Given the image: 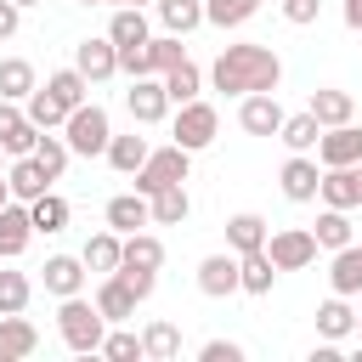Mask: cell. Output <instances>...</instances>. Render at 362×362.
<instances>
[{"instance_id": "6da1fadb", "label": "cell", "mask_w": 362, "mask_h": 362, "mask_svg": "<svg viewBox=\"0 0 362 362\" xmlns=\"http://www.w3.org/2000/svg\"><path fill=\"white\" fill-rule=\"evenodd\" d=\"M209 85L221 96H249V90H277L283 85V57L272 45H221V57L209 62Z\"/></svg>"}, {"instance_id": "7a4b0ae2", "label": "cell", "mask_w": 362, "mask_h": 362, "mask_svg": "<svg viewBox=\"0 0 362 362\" xmlns=\"http://www.w3.org/2000/svg\"><path fill=\"white\" fill-rule=\"evenodd\" d=\"M57 334H62V345L74 356H96L102 351V334H107V317L96 311V300L68 294V300H57Z\"/></svg>"}, {"instance_id": "3957f363", "label": "cell", "mask_w": 362, "mask_h": 362, "mask_svg": "<svg viewBox=\"0 0 362 362\" xmlns=\"http://www.w3.org/2000/svg\"><path fill=\"white\" fill-rule=\"evenodd\" d=\"M107 136H113V119H107L102 102H79V107H68V119H62V141H68L74 158H102V153H107Z\"/></svg>"}, {"instance_id": "277c9868", "label": "cell", "mask_w": 362, "mask_h": 362, "mask_svg": "<svg viewBox=\"0 0 362 362\" xmlns=\"http://www.w3.org/2000/svg\"><path fill=\"white\" fill-rule=\"evenodd\" d=\"M215 136H221V113H215V102L192 96V102H181V107H175V119H170V141H175V147L204 153Z\"/></svg>"}, {"instance_id": "5b68a950", "label": "cell", "mask_w": 362, "mask_h": 362, "mask_svg": "<svg viewBox=\"0 0 362 362\" xmlns=\"http://www.w3.org/2000/svg\"><path fill=\"white\" fill-rule=\"evenodd\" d=\"M192 175V153L187 147H175V141H164V147H153L147 158H141V170L130 175L136 181V192H158V187H175V181H187Z\"/></svg>"}, {"instance_id": "8992f818", "label": "cell", "mask_w": 362, "mask_h": 362, "mask_svg": "<svg viewBox=\"0 0 362 362\" xmlns=\"http://www.w3.org/2000/svg\"><path fill=\"white\" fill-rule=\"evenodd\" d=\"M266 255L277 272H305L317 260V238H311V226H277V232H266Z\"/></svg>"}, {"instance_id": "52a82bcc", "label": "cell", "mask_w": 362, "mask_h": 362, "mask_svg": "<svg viewBox=\"0 0 362 362\" xmlns=\"http://www.w3.org/2000/svg\"><path fill=\"white\" fill-rule=\"evenodd\" d=\"M317 164L322 170H339V164H362V124L356 119H345V124H328L322 136H317Z\"/></svg>"}, {"instance_id": "ba28073f", "label": "cell", "mask_w": 362, "mask_h": 362, "mask_svg": "<svg viewBox=\"0 0 362 362\" xmlns=\"http://www.w3.org/2000/svg\"><path fill=\"white\" fill-rule=\"evenodd\" d=\"M317 181H322V164L311 153H288L283 170H277V187L288 204H317Z\"/></svg>"}, {"instance_id": "9c48e42d", "label": "cell", "mask_w": 362, "mask_h": 362, "mask_svg": "<svg viewBox=\"0 0 362 362\" xmlns=\"http://www.w3.org/2000/svg\"><path fill=\"white\" fill-rule=\"evenodd\" d=\"M124 107H130V119H136V124H164V119H170L164 79H158V74H147V79H130V90H124Z\"/></svg>"}, {"instance_id": "30bf717a", "label": "cell", "mask_w": 362, "mask_h": 362, "mask_svg": "<svg viewBox=\"0 0 362 362\" xmlns=\"http://www.w3.org/2000/svg\"><path fill=\"white\" fill-rule=\"evenodd\" d=\"M238 124H243V136H277V124H283L277 90H249V96H238Z\"/></svg>"}, {"instance_id": "8fae6325", "label": "cell", "mask_w": 362, "mask_h": 362, "mask_svg": "<svg viewBox=\"0 0 362 362\" xmlns=\"http://www.w3.org/2000/svg\"><path fill=\"white\" fill-rule=\"evenodd\" d=\"M74 68H79L90 85H107V79L119 74V45H113L107 34H96V40H79V45H74Z\"/></svg>"}, {"instance_id": "7c38bea8", "label": "cell", "mask_w": 362, "mask_h": 362, "mask_svg": "<svg viewBox=\"0 0 362 362\" xmlns=\"http://www.w3.org/2000/svg\"><path fill=\"white\" fill-rule=\"evenodd\" d=\"M85 260L79 255H45V266H40V283H45V294L51 300H68V294H85Z\"/></svg>"}, {"instance_id": "4fadbf2b", "label": "cell", "mask_w": 362, "mask_h": 362, "mask_svg": "<svg viewBox=\"0 0 362 362\" xmlns=\"http://www.w3.org/2000/svg\"><path fill=\"white\" fill-rule=\"evenodd\" d=\"M34 141H40V124L23 113V102H6L0 96V147H6V158L34 153Z\"/></svg>"}, {"instance_id": "5bb4252c", "label": "cell", "mask_w": 362, "mask_h": 362, "mask_svg": "<svg viewBox=\"0 0 362 362\" xmlns=\"http://www.w3.org/2000/svg\"><path fill=\"white\" fill-rule=\"evenodd\" d=\"M6 187H11V198L17 204H34L40 192H51L57 181L45 175V164L34 158V153H23V158H6Z\"/></svg>"}, {"instance_id": "9a60e30c", "label": "cell", "mask_w": 362, "mask_h": 362, "mask_svg": "<svg viewBox=\"0 0 362 362\" xmlns=\"http://www.w3.org/2000/svg\"><path fill=\"white\" fill-rule=\"evenodd\" d=\"M102 221H107L119 238H124V232H141V226H153L147 192H136V187H130V192H113V198H107V209H102Z\"/></svg>"}, {"instance_id": "2e32d148", "label": "cell", "mask_w": 362, "mask_h": 362, "mask_svg": "<svg viewBox=\"0 0 362 362\" xmlns=\"http://www.w3.org/2000/svg\"><path fill=\"white\" fill-rule=\"evenodd\" d=\"M198 294H209V300L238 294V255H232V249H221V255H204V260H198Z\"/></svg>"}, {"instance_id": "e0dca14e", "label": "cell", "mask_w": 362, "mask_h": 362, "mask_svg": "<svg viewBox=\"0 0 362 362\" xmlns=\"http://www.w3.org/2000/svg\"><path fill=\"white\" fill-rule=\"evenodd\" d=\"M28 243H34V221H28V204H0V260H17V255H28Z\"/></svg>"}, {"instance_id": "ac0fdd59", "label": "cell", "mask_w": 362, "mask_h": 362, "mask_svg": "<svg viewBox=\"0 0 362 362\" xmlns=\"http://www.w3.org/2000/svg\"><path fill=\"white\" fill-rule=\"evenodd\" d=\"M305 113L328 130V124H345V119H356V96L351 90H339V85H317L311 96H305Z\"/></svg>"}, {"instance_id": "d6986e66", "label": "cell", "mask_w": 362, "mask_h": 362, "mask_svg": "<svg viewBox=\"0 0 362 362\" xmlns=\"http://www.w3.org/2000/svg\"><path fill=\"white\" fill-rule=\"evenodd\" d=\"M34 351H40V328H34L23 311L0 317V362H28Z\"/></svg>"}, {"instance_id": "ffe728a7", "label": "cell", "mask_w": 362, "mask_h": 362, "mask_svg": "<svg viewBox=\"0 0 362 362\" xmlns=\"http://www.w3.org/2000/svg\"><path fill=\"white\" fill-rule=\"evenodd\" d=\"M136 305H141V300L130 294V283H124L119 272H107V277L96 283V311H102L107 322H130V317H136Z\"/></svg>"}, {"instance_id": "44dd1931", "label": "cell", "mask_w": 362, "mask_h": 362, "mask_svg": "<svg viewBox=\"0 0 362 362\" xmlns=\"http://www.w3.org/2000/svg\"><path fill=\"white\" fill-rule=\"evenodd\" d=\"M317 198H322L328 209H356V204H362V192H356V164L322 170V181H317Z\"/></svg>"}, {"instance_id": "7402d4cb", "label": "cell", "mask_w": 362, "mask_h": 362, "mask_svg": "<svg viewBox=\"0 0 362 362\" xmlns=\"http://www.w3.org/2000/svg\"><path fill=\"white\" fill-rule=\"evenodd\" d=\"M266 215H255V209H238V215H226V249L232 255H249V249H266Z\"/></svg>"}, {"instance_id": "603a6c76", "label": "cell", "mask_w": 362, "mask_h": 362, "mask_svg": "<svg viewBox=\"0 0 362 362\" xmlns=\"http://www.w3.org/2000/svg\"><path fill=\"white\" fill-rule=\"evenodd\" d=\"M119 249H124V238H119L113 226H102V232H90V238H85L79 260H85V272L107 277V272H119Z\"/></svg>"}, {"instance_id": "cb8c5ba5", "label": "cell", "mask_w": 362, "mask_h": 362, "mask_svg": "<svg viewBox=\"0 0 362 362\" xmlns=\"http://www.w3.org/2000/svg\"><path fill=\"white\" fill-rule=\"evenodd\" d=\"M328 288L334 294H362V243H345V249H334V260H328Z\"/></svg>"}, {"instance_id": "d4e9b609", "label": "cell", "mask_w": 362, "mask_h": 362, "mask_svg": "<svg viewBox=\"0 0 362 362\" xmlns=\"http://www.w3.org/2000/svg\"><path fill=\"white\" fill-rule=\"evenodd\" d=\"M147 209H153V226H181V221L192 215V192H187V181L158 187V192L147 198Z\"/></svg>"}, {"instance_id": "484cf974", "label": "cell", "mask_w": 362, "mask_h": 362, "mask_svg": "<svg viewBox=\"0 0 362 362\" xmlns=\"http://www.w3.org/2000/svg\"><path fill=\"white\" fill-rule=\"evenodd\" d=\"M272 283H277V266L266 249L238 255V294H272Z\"/></svg>"}, {"instance_id": "4316f807", "label": "cell", "mask_w": 362, "mask_h": 362, "mask_svg": "<svg viewBox=\"0 0 362 362\" xmlns=\"http://www.w3.org/2000/svg\"><path fill=\"white\" fill-rule=\"evenodd\" d=\"M317 334H322V339H334V345L356 334V311H351V300H345V294H328V300L317 305Z\"/></svg>"}, {"instance_id": "83f0119b", "label": "cell", "mask_w": 362, "mask_h": 362, "mask_svg": "<svg viewBox=\"0 0 362 362\" xmlns=\"http://www.w3.org/2000/svg\"><path fill=\"white\" fill-rule=\"evenodd\" d=\"M141 356H147V362H175V356H181V328H175L170 317H153V322L141 328Z\"/></svg>"}, {"instance_id": "f1b7e54d", "label": "cell", "mask_w": 362, "mask_h": 362, "mask_svg": "<svg viewBox=\"0 0 362 362\" xmlns=\"http://www.w3.org/2000/svg\"><path fill=\"white\" fill-rule=\"evenodd\" d=\"M107 40H113V45H141V40H153V28H147V6H113V17H107Z\"/></svg>"}, {"instance_id": "f546056e", "label": "cell", "mask_w": 362, "mask_h": 362, "mask_svg": "<svg viewBox=\"0 0 362 362\" xmlns=\"http://www.w3.org/2000/svg\"><path fill=\"white\" fill-rule=\"evenodd\" d=\"M158 79H164V96H170V107H181V102H192V96L204 90V68H198L192 57H181L175 68H164Z\"/></svg>"}, {"instance_id": "4dcf8cb0", "label": "cell", "mask_w": 362, "mask_h": 362, "mask_svg": "<svg viewBox=\"0 0 362 362\" xmlns=\"http://www.w3.org/2000/svg\"><path fill=\"white\" fill-rule=\"evenodd\" d=\"M68 215H74V209H68V198H62L57 187H51V192H40V198L28 204V221H34V238H40V232H45V238H57V232L68 226Z\"/></svg>"}, {"instance_id": "1f68e13d", "label": "cell", "mask_w": 362, "mask_h": 362, "mask_svg": "<svg viewBox=\"0 0 362 362\" xmlns=\"http://www.w3.org/2000/svg\"><path fill=\"white\" fill-rule=\"evenodd\" d=\"M311 238H317V249H345V243H356V226H351V209H328L322 204V215H317V226H311Z\"/></svg>"}, {"instance_id": "d6a6232c", "label": "cell", "mask_w": 362, "mask_h": 362, "mask_svg": "<svg viewBox=\"0 0 362 362\" xmlns=\"http://www.w3.org/2000/svg\"><path fill=\"white\" fill-rule=\"evenodd\" d=\"M119 266H141V272H158V266H164V238H158V232H124Z\"/></svg>"}, {"instance_id": "836d02e7", "label": "cell", "mask_w": 362, "mask_h": 362, "mask_svg": "<svg viewBox=\"0 0 362 362\" xmlns=\"http://www.w3.org/2000/svg\"><path fill=\"white\" fill-rule=\"evenodd\" d=\"M147 153H153V141H147V136H136V130H130V136H107V153H102V158H107V164H113V170H119V175H136V170H141V158H147Z\"/></svg>"}, {"instance_id": "e575fe53", "label": "cell", "mask_w": 362, "mask_h": 362, "mask_svg": "<svg viewBox=\"0 0 362 362\" xmlns=\"http://www.w3.org/2000/svg\"><path fill=\"white\" fill-rule=\"evenodd\" d=\"M153 11L164 23V34H181V40L204 23V0H153Z\"/></svg>"}, {"instance_id": "d590c367", "label": "cell", "mask_w": 362, "mask_h": 362, "mask_svg": "<svg viewBox=\"0 0 362 362\" xmlns=\"http://www.w3.org/2000/svg\"><path fill=\"white\" fill-rule=\"evenodd\" d=\"M317 136H322V124H317L305 107H300V113H283V124H277V141H283L288 153H311Z\"/></svg>"}, {"instance_id": "8d00e7d4", "label": "cell", "mask_w": 362, "mask_h": 362, "mask_svg": "<svg viewBox=\"0 0 362 362\" xmlns=\"http://www.w3.org/2000/svg\"><path fill=\"white\" fill-rule=\"evenodd\" d=\"M34 85H40V79H34V62H28V57H0V96H6V102H23Z\"/></svg>"}, {"instance_id": "74e56055", "label": "cell", "mask_w": 362, "mask_h": 362, "mask_svg": "<svg viewBox=\"0 0 362 362\" xmlns=\"http://www.w3.org/2000/svg\"><path fill=\"white\" fill-rule=\"evenodd\" d=\"M45 90H51L62 107H79V102H90V79H85L79 68H57V74H45Z\"/></svg>"}, {"instance_id": "f35d334b", "label": "cell", "mask_w": 362, "mask_h": 362, "mask_svg": "<svg viewBox=\"0 0 362 362\" xmlns=\"http://www.w3.org/2000/svg\"><path fill=\"white\" fill-rule=\"evenodd\" d=\"M23 113H28L40 130H62V119H68V107H62V102H57L45 85H34V90L23 96Z\"/></svg>"}, {"instance_id": "ab89813d", "label": "cell", "mask_w": 362, "mask_h": 362, "mask_svg": "<svg viewBox=\"0 0 362 362\" xmlns=\"http://www.w3.org/2000/svg\"><path fill=\"white\" fill-rule=\"evenodd\" d=\"M260 11V0H204V23L209 28H243Z\"/></svg>"}, {"instance_id": "60d3db41", "label": "cell", "mask_w": 362, "mask_h": 362, "mask_svg": "<svg viewBox=\"0 0 362 362\" xmlns=\"http://www.w3.org/2000/svg\"><path fill=\"white\" fill-rule=\"evenodd\" d=\"M96 356H107V362H141V334H130L124 322H107V334H102V351Z\"/></svg>"}, {"instance_id": "b9f144b4", "label": "cell", "mask_w": 362, "mask_h": 362, "mask_svg": "<svg viewBox=\"0 0 362 362\" xmlns=\"http://www.w3.org/2000/svg\"><path fill=\"white\" fill-rule=\"evenodd\" d=\"M28 300H34V283H28V272H11V266H0V317H11V311H28Z\"/></svg>"}, {"instance_id": "7bdbcfd3", "label": "cell", "mask_w": 362, "mask_h": 362, "mask_svg": "<svg viewBox=\"0 0 362 362\" xmlns=\"http://www.w3.org/2000/svg\"><path fill=\"white\" fill-rule=\"evenodd\" d=\"M34 158L45 164V175H51V181H62V170H68V158H74V153H68V141H62L57 130H40V141H34Z\"/></svg>"}, {"instance_id": "ee69618b", "label": "cell", "mask_w": 362, "mask_h": 362, "mask_svg": "<svg viewBox=\"0 0 362 362\" xmlns=\"http://www.w3.org/2000/svg\"><path fill=\"white\" fill-rule=\"evenodd\" d=\"M147 57H153V74H164V68H175L187 57V45H181V34H153L147 40Z\"/></svg>"}, {"instance_id": "f6af8a7d", "label": "cell", "mask_w": 362, "mask_h": 362, "mask_svg": "<svg viewBox=\"0 0 362 362\" xmlns=\"http://www.w3.org/2000/svg\"><path fill=\"white\" fill-rule=\"evenodd\" d=\"M198 362H243V345L238 339H204L198 345Z\"/></svg>"}, {"instance_id": "bcb514c9", "label": "cell", "mask_w": 362, "mask_h": 362, "mask_svg": "<svg viewBox=\"0 0 362 362\" xmlns=\"http://www.w3.org/2000/svg\"><path fill=\"white\" fill-rule=\"evenodd\" d=\"M283 6V17L294 23V28H311L317 17H322V0H277Z\"/></svg>"}, {"instance_id": "7dc6e473", "label": "cell", "mask_w": 362, "mask_h": 362, "mask_svg": "<svg viewBox=\"0 0 362 362\" xmlns=\"http://www.w3.org/2000/svg\"><path fill=\"white\" fill-rule=\"evenodd\" d=\"M119 277L130 283V294H136V300H147V294L158 288V272H141V266H119Z\"/></svg>"}, {"instance_id": "c3c4849f", "label": "cell", "mask_w": 362, "mask_h": 362, "mask_svg": "<svg viewBox=\"0 0 362 362\" xmlns=\"http://www.w3.org/2000/svg\"><path fill=\"white\" fill-rule=\"evenodd\" d=\"M17 23H23V6L0 0V40H11V34H17Z\"/></svg>"}, {"instance_id": "681fc988", "label": "cell", "mask_w": 362, "mask_h": 362, "mask_svg": "<svg viewBox=\"0 0 362 362\" xmlns=\"http://www.w3.org/2000/svg\"><path fill=\"white\" fill-rule=\"evenodd\" d=\"M339 17H345V28L356 34V28H362V0H339Z\"/></svg>"}, {"instance_id": "f907efd6", "label": "cell", "mask_w": 362, "mask_h": 362, "mask_svg": "<svg viewBox=\"0 0 362 362\" xmlns=\"http://www.w3.org/2000/svg\"><path fill=\"white\" fill-rule=\"evenodd\" d=\"M79 6H153V0H79Z\"/></svg>"}, {"instance_id": "816d5d0a", "label": "cell", "mask_w": 362, "mask_h": 362, "mask_svg": "<svg viewBox=\"0 0 362 362\" xmlns=\"http://www.w3.org/2000/svg\"><path fill=\"white\" fill-rule=\"evenodd\" d=\"M0 204H11V187H6V175H0Z\"/></svg>"}, {"instance_id": "f5cc1de1", "label": "cell", "mask_w": 362, "mask_h": 362, "mask_svg": "<svg viewBox=\"0 0 362 362\" xmlns=\"http://www.w3.org/2000/svg\"><path fill=\"white\" fill-rule=\"evenodd\" d=\"M11 6H23V11H28V6H45V0H11Z\"/></svg>"}, {"instance_id": "db71d44e", "label": "cell", "mask_w": 362, "mask_h": 362, "mask_svg": "<svg viewBox=\"0 0 362 362\" xmlns=\"http://www.w3.org/2000/svg\"><path fill=\"white\" fill-rule=\"evenodd\" d=\"M0 175H6V147H0Z\"/></svg>"}, {"instance_id": "11a10c76", "label": "cell", "mask_w": 362, "mask_h": 362, "mask_svg": "<svg viewBox=\"0 0 362 362\" xmlns=\"http://www.w3.org/2000/svg\"><path fill=\"white\" fill-rule=\"evenodd\" d=\"M356 192H362V164H356Z\"/></svg>"}, {"instance_id": "9f6ffc18", "label": "cell", "mask_w": 362, "mask_h": 362, "mask_svg": "<svg viewBox=\"0 0 362 362\" xmlns=\"http://www.w3.org/2000/svg\"><path fill=\"white\" fill-rule=\"evenodd\" d=\"M356 334H362V311H356Z\"/></svg>"}, {"instance_id": "6f0895ef", "label": "cell", "mask_w": 362, "mask_h": 362, "mask_svg": "<svg viewBox=\"0 0 362 362\" xmlns=\"http://www.w3.org/2000/svg\"><path fill=\"white\" fill-rule=\"evenodd\" d=\"M356 34H362V28H356Z\"/></svg>"}]
</instances>
